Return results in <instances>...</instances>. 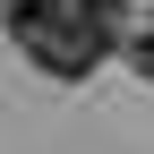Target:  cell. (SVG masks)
Here are the masks:
<instances>
[{
	"mask_svg": "<svg viewBox=\"0 0 154 154\" xmlns=\"http://www.w3.org/2000/svg\"><path fill=\"white\" fill-rule=\"evenodd\" d=\"M0 26L17 34V51H26L43 77H94V60L111 51L103 26H86V17L69 9V0H0Z\"/></svg>",
	"mask_w": 154,
	"mask_h": 154,
	"instance_id": "cell-1",
	"label": "cell"
},
{
	"mask_svg": "<svg viewBox=\"0 0 154 154\" xmlns=\"http://www.w3.org/2000/svg\"><path fill=\"white\" fill-rule=\"evenodd\" d=\"M69 9L86 17V26H103V34H120V9H128V0H69Z\"/></svg>",
	"mask_w": 154,
	"mask_h": 154,
	"instance_id": "cell-2",
	"label": "cell"
},
{
	"mask_svg": "<svg viewBox=\"0 0 154 154\" xmlns=\"http://www.w3.org/2000/svg\"><path fill=\"white\" fill-rule=\"evenodd\" d=\"M128 60H137V77H154V34H137V43H128Z\"/></svg>",
	"mask_w": 154,
	"mask_h": 154,
	"instance_id": "cell-3",
	"label": "cell"
}]
</instances>
